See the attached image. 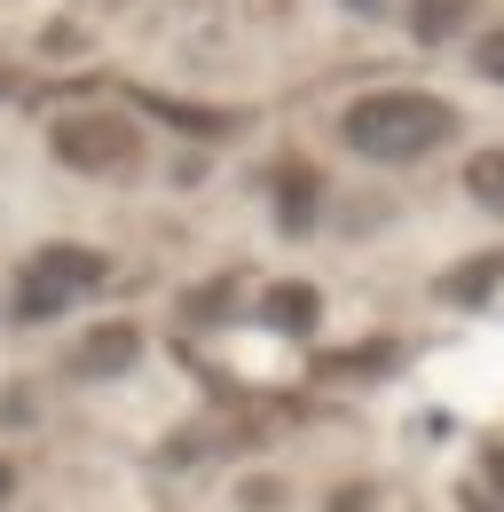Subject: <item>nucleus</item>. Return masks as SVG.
<instances>
[{
  "instance_id": "f257e3e1",
  "label": "nucleus",
  "mask_w": 504,
  "mask_h": 512,
  "mask_svg": "<svg viewBox=\"0 0 504 512\" xmlns=\"http://www.w3.org/2000/svg\"><path fill=\"white\" fill-rule=\"evenodd\" d=\"M449 134H457V111L426 87H378V95H355L339 111V142L371 166H410V158L441 150Z\"/></svg>"
},
{
  "instance_id": "f03ea898",
  "label": "nucleus",
  "mask_w": 504,
  "mask_h": 512,
  "mask_svg": "<svg viewBox=\"0 0 504 512\" xmlns=\"http://www.w3.org/2000/svg\"><path fill=\"white\" fill-rule=\"evenodd\" d=\"M103 284H111V260L95 253V245L48 237V245H32V260L16 268V300H8V316H16V323H63L79 300H95Z\"/></svg>"
},
{
  "instance_id": "7ed1b4c3",
  "label": "nucleus",
  "mask_w": 504,
  "mask_h": 512,
  "mask_svg": "<svg viewBox=\"0 0 504 512\" xmlns=\"http://www.w3.org/2000/svg\"><path fill=\"white\" fill-rule=\"evenodd\" d=\"M48 150H56L71 174H87V182H119L142 166V127L126 119V111H63L56 127H48Z\"/></svg>"
},
{
  "instance_id": "20e7f679",
  "label": "nucleus",
  "mask_w": 504,
  "mask_h": 512,
  "mask_svg": "<svg viewBox=\"0 0 504 512\" xmlns=\"http://www.w3.org/2000/svg\"><path fill=\"white\" fill-rule=\"evenodd\" d=\"M71 379H95V386H111V379H126L134 363H142V323L134 316H103V323H87L79 339H71Z\"/></svg>"
},
{
  "instance_id": "39448f33",
  "label": "nucleus",
  "mask_w": 504,
  "mask_h": 512,
  "mask_svg": "<svg viewBox=\"0 0 504 512\" xmlns=\"http://www.w3.org/2000/svg\"><path fill=\"white\" fill-rule=\"evenodd\" d=\"M315 213H323V182H315V166H284V174H276V229H284V237H308Z\"/></svg>"
},
{
  "instance_id": "423d86ee",
  "label": "nucleus",
  "mask_w": 504,
  "mask_h": 512,
  "mask_svg": "<svg viewBox=\"0 0 504 512\" xmlns=\"http://www.w3.org/2000/svg\"><path fill=\"white\" fill-rule=\"evenodd\" d=\"M473 16H481V0H410V40L418 48H449Z\"/></svg>"
},
{
  "instance_id": "0eeeda50",
  "label": "nucleus",
  "mask_w": 504,
  "mask_h": 512,
  "mask_svg": "<svg viewBox=\"0 0 504 512\" xmlns=\"http://www.w3.org/2000/svg\"><path fill=\"white\" fill-rule=\"evenodd\" d=\"M497 284H504V253H473V260H457V268L441 276V300H457V308H481Z\"/></svg>"
},
{
  "instance_id": "6e6552de",
  "label": "nucleus",
  "mask_w": 504,
  "mask_h": 512,
  "mask_svg": "<svg viewBox=\"0 0 504 512\" xmlns=\"http://www.w3.org/2000/svg\"><path fill=\"white\" fill-rule=\"evenodd\" d=\"M260 316L276 323V331H315V316H323V292H315V284H268Z\"/></svg>"
},
{
  "instance_id": "1a4fd4ad",
  "label": "nucleus",
  "mask_w": 504,
  "mask_h": 512,
  "mask_svg": "<svg viewBox=\"0 0 504 512\" xmlns=\"http://www.w3.org/2000/svg\"><path fill=\"white\" fill-rule=\"evenodd\" d=\"M465 190H473V205L504 213V142H489V150L465 158Z\"/></svg>"
},
{
  "instance_id": "9d476101",
  "label": "nucleus",
  "mask_w": 504,
  "mask_h": 512,
  "mask_svg": "<svg viewBox=\"0 0 504 512\" xmlns=\"http://www.w3.org/2000/svg\"><path fill=\"white\" fill-rule=\"evenodd\" d=\"M0 426H8V434L40 426V394H32V386H8V394H0Z\"/></svg>"
},
{
  "instance_id": "9b49d317",
  "label": "nucleus",
  "mask_w": 504,
  "mask_h": 512,
  "mask_svg": "<svg viewBox=\"0 0 504 512\" xmlns=\"http://www.w3.org/2000/svg\"><path fill=\"white\" fill-rule=\"evenodd\" d=\"M237 505H245V512H276V505H284V481H276V473H252L245 489H237Z\"/></svg>"
},
{
  "instance_id": "f8f14e48",
  "label": "nucleus",
  "mask_w": 504,
  "mask_h": 512,
  "mask_svg": "<svg viewBox=\"0 0 504 512\" xmlns=\"http://www.w3.org/2000/svg\"><path fill=\"white\" fill-rule=\"evenodd\" d=\"M473 71H481L489 87H504V24H497V32H481V48H473Z\"/></svg>"
},
{
  "instance_id": "ddd939ff",
  "label": "nucleus",
  "mask_w": 504,
  "mask_h": 512,
  "mask_svg": "<svg viewBox=\"0 0 504 512\" xmlns=\"http://www.w3.org/2000/svg\"><path fill=\"white\" fill-rule=\"evenodd\" d=\"M16 505V465H8V457H0V512Z\"/></svg>"
},
{
  "instance_id": "4468645a",
  "label": "nucleus",
  "mask_w": 504,
  "mask_h": 512,
  "mask_svg": "<svg viewBox=\"0 0 504 512\" xmlns=\"http://www.w3.org/2000/svg\"><path fill=\"white\" fill-rule=\"evenodd\" d=\"M339 8H355V16H386V0H339Z\"/></svg>"
}]
</instances>
